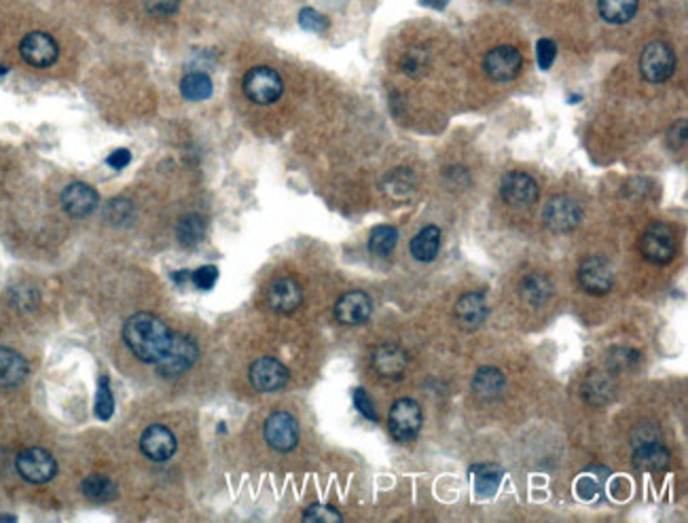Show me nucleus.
I'll return each instance as SVG.
<instances>
[{"label":"nucleus","mask_w":688,"mask_h":523,"mask_svg":"<svg viewBox=\"0 0 688 523\" xmlns=\"http://www.w3.org/2000/svg\"><path fill=\"white\" fill-rule=\"evenodd\" d=\"M543 221L553 234H570L583 221V208L576 199L568 196H557L544 206Z\"/></svg>","instance_id":"nucleus-9"},{"label":"nucleus","mask_w":688,"mask_h":523,"mask_svg":"<svg viewBox=\"0 0 688 523\" xmlns=\"http://www.w3.org/2000/svg\"><path fill=\"white\" fill-rule=\"evenodd\" d=\"M373 314V301L371 297L363 290H350L342 295L335 303V318L345 327H358L364 325Z\"/></svg>","instance_id":"nucleus-18"},{"label":"nucleus","mask_w":688,"mask_h":523,"mask_svg":"<svg viewBox=\"0 0 688 523\" xmlns=\"http://www.w3.org/2000/svg\"><path fill=\"white\" fill-rule=\"evenodd\" d=\"M62 208L68 216L73 218H85L98 208V191L87 183H70L66 189L62 191Z\"/></svg>","instance_id":"nucleus-19"},{"label":"nucleus","mask_w":688,"mask_h":523,"mask_svg":"<svg viewBox=\"0 0 688 523\" xmlns=\"http://www.w3.org/2000/svg\"><path fill=\"white\" fill-rule=\"evenodd\" d=\"M19 54L30 66L49 68L54 66L57 55H60V47H57L55 38L47 32H30L19 43Z\"/></svg>","instance_id":"nucleus-13"},{"label":"nucleus","mask_w":688,"mask_h":523,"mask_svg":"<svg viewBox=\"0 0 688 523\" xmlns=\"http://www.w3.org/2000/svg\"><path fill=\"white\" fill-rule=\"evenodd\" d=\"M500 193L513 208H530L538 199V183L525 172H509L500 183Z\"/></svg>","instance_id":"nucleus-16"},{"label":"nucleus","mask_w":688,"mask_h":523,"mask_svg":"<svg viewBox=\"0 0 688 523\" xmlns=\"http://www.w3.org/2000/svg\"><path fill=\"white\" fill-rule=\"evenodd\" d=\"M384 191L388 193L392 199H409L415 191V176L409 167H396L394 172H390L384 180Z\"/></svg>","instance_id":"nucleus-32"},{"label":"nucleus","mask_w":688,"mask_h":523,"mask_svg":"<svg viewBox=\"0 0 688 523\" xmlns=\"http://www.w3.org/2000/svg\"><path fill=\"white\" fill-rule=\"evenodd\" d=\"M265 303L275 314H293L304 303V290H301L299 282L293 280V277H278V280H274L267 287Z\"/></svg>","instance_id":"nucleus-15"},{"label":"nucleus","mask_w":688,"mask_h":523,"mask_svg":"<svg viewBox=\"0 0 688 523\" xmlns=\"http://www.w3.org/2000/svg\"><path fill=\"white\" fill-rule=\"evenodd\" d=\"M487 314H490V307H487L484 293H466L455 303V318L466 331H474V328L484 325Z\"/></svg>","instance_id":"nucleus-21"},{"label":"nucleus","mask_w":688,"mask_h":523,"mask_svg":"<svg viewBox=\"0 0 688 523\" xmlns=\"http://www.w3.org/2000/svg\"><path fill=\"white\" fill-rule=\"evenodd\" d=\"M583 398L593 407H603L614 398V384L610 376L595 371L584 379L583 384Z\"/></svg>","instance_id":"nucleus-28"},{"label":"nucleus","mask_w":688,"mask_h":523,"mask_svg":"<svg viewBox=\"0 0 688 523\" xmlns=\"http://www.w3.org/2000/svg\"><path fill=\"white\" fill-rule=\"evenodd\" d=\"M504 388H506V377L500 369H494V367H481V369L474 373L473 390L484 400H494V398L503 397Z\"/></svg>","instance_id":"nucleus-25"},{"label":"nucleus","mask_w":688,"mask_h":523,"mask_svg":"<svg viewBox=\"0 0 688 523\" xmlns=\"http://www.w3.org/2000/svg\"><path fill=\"white\" fill-rule=\"evenodd\" d=\"M199 358V347L193 337L183 333H172L168 350L164 352V357L157 360L155 367L162 377H180L186 371H191L195 367Z\"/></svg>","instance_id":"nucleus-2"},{"label":"nucleus","mask_w":688,"mask_h":523,"mask_svg":"<svg viewBox=\"0 0 688 523\" xmlns=\"http://www.w3.org/2000/svg\"><path fill=\"white\" fill-rule=\"evenodd\" d=\"M205 231H208V225H205V218L202 215H184L176 225L178 242L186 248L202 244Z\"/></svg>","instance_id":"nucleus-33"},{"label":"nucleus","mask_w":688,"mask_h":523,"mask_svg":"<svg viewBox=\"0 0 688 523\" xmlns=\"http://www.w3.org/2000/svg\"><path fill=\"white\" fill-rule=\"evenodd\" d=\"M422 407L414 398H398L392 405L390 416H388V428L390 435L401 443H409L420 435L422 430Z\"/></svg>","instance_id":"nucleus-6"},{"label":"nucleus","mask_w":688,"mask_h":523,"mask_svg":"<svg viewBox=\"0 0 688 523\" xmlns=\"http://www.w3.org/2000/svg\"><path fill=\"white\" fill-rule=\"evenodd\" d=\"M172 277H174V282H178V284H186V282H189V280H191V271H189V269L176 271V274H174Z\"/></svg>","instance_id":"nucleus-49"},{"label":"nucleus","mask_w":688,"mask_h":523,"mask_svg":"<svg viewBox=\"0 0 688 523\" xmlns=\"http://www.w3.org/2000/svg\"><path fill=\"white\" fill-rule=\"evenodd\" d=\"M640 0H597V9L603 22L621 25L632 22L635 13H638Z\"/></svg>","instance_id":"nucleus-30"},{"label":"nucleus","mask_w":688,"mask_h":523,"mask_svg":"<svg viewBox=\"0 0 688 523\" xmlns=\"http://www.w3.org/2000/svg\"><path fill=\"white\" fill-rule=\"evenodd\" d=\"M0 521H15V518H11V515H3V518H0Z\"/></svg>","instance_id":"nucleus-51"},{"label":"nucleus","mask_w":688,"mask_h":523,"mask_svg":"<svg viewBox=\"0 0 688 523\" xmlns=\"http://www.w3.org/2000/svg\"><path fill=\"white\" fill-rule=\"evenodd\" d=\"M401 68L404 75L420 79V76H424L430 70V54L424 47H411L409 51H404Z\"/></svg>","instance_id":"nucleus-35"},{"label":"nucleus","mask_w":688,"mask_h":523,"mask_svg":"<svg viewBox=\"0 0 688 523\" xmlns=\"http://www.w3.org/2000/svg\"><path fill=\"white\" fill-rule=\"evenodd\" d=\"M536 55H538V66L543 70H551L553 62L557 57V45L551 38H540L536 45Z\"/></svg>","instance_id":"nucleus-42"},{"label":"nucleus","mask_w":688,"mask_h":523,"mask_svg":"<svg viewBox=\"0 0 688 523\" xmlns=\"http://www.w3.org/2000/svg\"><path fill=\"white\" fill-rule=\"evenodd\" d=\"M132 216H134V204L125 197L111 199L105 208V218L111 225H125L132 221Z\"/></svg>","instance_id":"nucleus-37"},{"label":"nucleus","mask_w":688,"mask_h":523,"mask_svg":"<svg viewBox=\"0 0 688 523\" xmlns=\"http://www.w3.org/2000/svg\"><path fill=\"white\" fill-rule=\"evenodd\" d=\"M28 377V363L11 347H0V388H15Z\"/></svg>","instance_id":"nucleus-23"},{"label":"nucleus","mask_w":688,"mask_h":523,"mask_svg":"<svg viewBox=\"0 0 688 523\" xmlns=\"http://www.w3.org/2000/svg\"><path fill=\"white\" fill-rule=\"evenodd\" d=\"M398 244V231L392 225H377L369 236V250L375 256H388Z\"/></svg>","instance_id":"nucleus-34"},{"label":"nucleus","mask_w":688,"mask_h":523,"mask_svg":"<svg viewBox=\"0 0 688 523\" xmlns=\"http://www.w3.org/2000/svg\"><path fill=\"white\" fill-rule=\"evenodd\" d=\"M629 492H632V483H629L627 479H614L613 486H610V494L619 500L627 498Z\"/></svg>","instance_id":"nucleus-47"},{"label":"nucleus","mask_w":688,"mask_h":523,"mask_svg":"<svg viewBox=\"0 0 688 523\" xmlns=\"http://www.w3.org/2000/svg\"><path fill=\"white\" fill-rule=\"evenodd\" d=\"M132 161V153L127 148H115V151L106 157V164L113 167V170H124L125 166H130Z\"/></svg>","instance_id":"nucleus-45"},{"label":"nucleus","mask_w":688,"mask_h":523,"mask_svg":"<svg viewBox=\"0 0 688 523\" xmlns=\"http://www.w3.org/2000/svg\"><path fill=\"white\" fill-rule=\"evenodd\" d=\"M304 521L307 523H339L344 521V515L331 505H312L305 508Z\"/></svg>","instance_id":"nucleus-39"},{"label":"nucleus","mask_w":688,"mask_h":523,"mask_svg":"<svg viewBox=\"0 0 688 523\" xmlns=\"http://www.w3.org/2000/svg\"><path fill=\"white\" fill-rule=\"evenodd\" d=\"M265 441L272 449L282 451H293L299 443V422L293 413L288 411H275L265 419V428H263Z\"/></svg>","instance_id":"nucleus-10"},{"label":"nucleus","mask_w":688,"mask_h":523,"mask_svg":"<svg viewBox=\"0 0 688 523\" xmlns=\"http://www.w3.org/2000/svg\"><path fill=\"white\" fill-rule=\"evenodd\" d=\"M519 295L527 306L543 307L553 297V282L549 280V276L540 274V271H532V274H527L521 280Z\"/></svg>","instance_id":"nucleus-24"},{"label":"nucleus","mask_w":688,"mask_h":523,"mask_svg":"<svg viewBox=\"0 0 688 523\" xmlns=\"http://www.w3.org/2000/svg\"><path fill=\"white\" fill-rule=\"evenodd\" d=\"M354 407H356L360 416H364L371 422H377V411L375 405H373V398L366 394L364 388H356L354 390Z\"/></svg>","instance_id":"nucleus-44"},{"label":"nucleus","mask_w":688,"mask_h":523,"mask_svg":"<svg viewBox=\"0 0 688 523\" xmlns=\"http://www.w3.org/2000/svg\"><path fill=\"white\" fill-rule=\"evenodd\" d=\"M15 468L24 481L35 483V486L49 483L57 475L55 458L43 448L24 449L22 454L15 458Z\"/></svg>","instance_id":"nucleus-8"},{"label":"nucleus","mask_w":688,"mask_h":523,"mask_svg":"<svg viewBox=\"0 0 688 523\" xmlns=\"http://www.w3.org/2000/svg\"><path fill=\"white\" fill-rule=\"evenodd\" d=\"M172 331L168 325L151 312H138L130 316L124 325V341L140 363L155 365L168 350Z\"/></svg>","instance_id":"nucleus-1"},{"label":"nucleus","mask_w":688,"mask_h":523,"mask_svg":"<svg viewBox=\"0 0 688 523\" xmlns=\"http://www.w3.org/2000/svg\"><path fill=\"white\" fill-rule=\"evenodd\" d=\"M178 441L174 432L164 424H153L140 437V451L151 462H168L176 454Z\"/></svg>","instance_id":"nucleus-17"},{"label":"nucleus","mask_w":688,"mask_h":523,"mask_svg":"<svg viewBox=\"0 0 688 523\" xmlns=\"http://www.w3.org/2000/svg\"><path fill=\"white\" fill-rule=\"evenodd\" d=\"M610 481V470L606 467H595L584 468L574 481V494L584 502H597L606 492V483Z\"/></svg>","instance_id":"nucleus-22"},{"label":"nucleus","mask_w":688,"mask_h":523,"mask_svg":"<svg viewBox=\"0 0 688 523\" xmlns=\"http://www.w3.org/2000/svg\"><path fill=\"white\" fill-rule=\"evenodd\" d=\"M648 428H651V426H640L644 437H633V467L638 468L640 473L661 475L670 468L672 456L670 449L661 443L657 430H653V435H648Z\"/></svg>","instance_id":"nucleus-3"},{"label":"nucleus","mask_w":688,"mask_h":523,"mask_svg":"<svg viewBox=\"0 0 688 523\" xmlns=\"http://www.w3.org/2000/svg\"><path fill=\"white\" fill-rule=\"evenodd\" d=\"M94 413H95V416H98V419H102V422H106V419L113 417V413H115V397H113V388H111V379H108V377H100L98 379V390H95Z\"/></svg>","instance_id":"nucleus-36"},{"label":"nucleus","mask_w":688,"mask_h":523,"mask_svg":"<svg viewBox=\"0 0 688 523\" xmlns=\"http://www.w3.org/2000/svg\"><path fill=\"white\" fill-rule=\"evenodd\" d=\"M81 492L89 502L105 505V502H111L117 498V483H115L111 477L89 475L81 483Z\"/></svg>","instance_id":"nucleus-29"},{"label":"nucleus","mask_w":688,"mask_h":523,"mask_svg":"<svg viewBox=\"0 0 688 523\" xmlns=\"http://www.w3.org/2000/svg\"><path fill=\"white\" fill-rule=\"evenodd\" d=\"M439 250H441V229L434 227V225L424 227L420 234L411 240V255H414V259L420 263L434 261L436 255H439Z\"/></svg>","instance_id":"nucleus-27"},{"label":"nucleus","mask_w":688,"mask_h":523,"mask_svg":"<svg viewBox=\"0 0 688 523\" xmlns=\"http://www.w3.org/2000/svg\"><path fill=\"white\" fill-rule=\"evenodd\" d=\"M667 142H670V145L673 148L684 146V142H686V119H680V124H676V126L672 127L670 136H667Z\"/></svg>","instance_id":"nucleus-46"},{"label":"nucleus","mask_w":688,"mask_h":523,"mask_svg":"<svg viewBox=\"0 0 688 523\" xmlns=\"http://www.w3.org/2000/svg\"><path fill=\"white\" fill-rule=\"evenodd\" d=\"M244 94L250 102L259 106L274 105L280 100V96L284 94V81L282 76L269 66H254L244 75L242 81Z\"/></svg>","instance_id":"nucleus-4"},{"label":"nucleus","mask_w":688,"mask_h":523,"mask_svg":"<svg viewBox=\"0 0 688 523\" xmlns=\"http://www.w3.org/2000/svg\"><path fill=\"white\" fill-rule=\"evenodd\" d=\"M640 253L653 265L672 263L676 256V236H673L670 225L661 221L648 225V229L642 234Z\"/></svg>","instance_id":"nucleus-5"},{"label":"nucleus","mask_w":688,"mask_h":523,"mask_svg":"<svg viewBox=\"0 0 688 523\" xmlns=\"http://www.w3.org/2000/svg\"><path fill=\"white\" fill-rule=\"evenodd\" d=\"M6 73H9V70H6V66H3V64H0V79H3V76H5Z\"/></svg>","instance_id":"nucleus-50"},{"label":"nucleus","mask_w":688,"mask_h":523,"mask_svg":"<svg viewBox=\"0 0 688 523\" xmlns=\"http://www.w3.org/2000/svg\"><path fill=\"white\" fill-rule=\"evenodd\" d=\"M373 367H375L377 376L385 379H398L407 371L409 357L401 346L396 344H384L375 347L373 352Z\"/></svg>","instance_id":"nucleus-20"},{"label":"nucleus","mask_w":688,"mask_h":523,"mask_svg":"<svg viewBox=\"0 0 688 523\" xmlns=\"http://www.w3.org/2000/svg\"><path fill=\"white\" fill-rule=\"evenodd\" d=\"M212 92H214L212 79L205 73H202V70H193V73H186L183 79H180V94H183L186 100L204 102L210 98Z\"/></svg>","instance_id":"nucleus-31"},{"label":"nucleus","mask_w":688,"mask_h":523,"mask_svg":"<svg viewBox=\"0 0 688 523\" xmlns=\"http://www.w3.org/2000/svg\"><path fill=\"white\" fill-rule=\"evenodd\" d=\"M484 68L487 76L494 81H498V83L513 81L515 76H519L521 68H523V55H521V51L515 47L500 45V47H494L487 51L484 57Z\"/></svg>","instance_id":"nucleus-11"},{"label":"nucleus","mask_w":688,"mask_h":523,"mask_svg":"<svg viewBox=\"0 0 688 523\" xmlns=\"http://www.w3.org/2000/svg\"><path fill=\"white\" fill-rule=\"evenodd\" d=\"M218 280V269L214 265H204L195 271H191V282L195 284L199 290H210Z\"/></svg>","instance_id":"nucleus-41"},{"label":"nucleus","mask_w":688,"mask_h":523,"mask_svg":"<svg viewBox=\"0 0 688 523\" xmlns=\"http://www.w3.org/2000/svg\"><path fill=\"white\" fill-rule=\"evenodd\" d=\"M143 5L155 17H170L180 9V0H143Z\"/></svg>","instance_id":"nucleus-43"},{"label":"nucleus","mask_w":688,"mask_h":523,"mask_svg":"<svg viewBox=\"0 0 688 523\" xmlns=\"http://www.w3.org/2000/svg\"><path fill=\"white\" fill-rule=\"evenodd\" d=\"M640 73L648 83H665L676 73V54L667 43H648L640 57Z\"/></svg>","instance_id":"nucleus-7"},{"label":"nucleus","mask_w":688,"mask_h":523,"mask_svg":"<svg viewBox=\"0 0 688 523\" xmlns=\"http://www.w3.org/2000/svg\"><path fill=\"white\" fill-rule=\"evenodd\" d=\"M299 25L307 32H326L329 30V19L320 11L312 9V6H305L299 13Z\"/></svg>","instance_id":"nucleus-40"},{"label":"nucleus","mask_w":688,"mask_h":523,"mask_svg":"<svg viewBox=\"0 0 688 523\" xmlns=\"http://www.w3.org/2000/svg\"><path fill=\"white\" fill-rule=\"evenodd\" d=\"M640 360V352L632 350V347H614L608 354V367L613 371H625Z\"/></svg>","instance_id":"nucleus-38"},{"label":"nucleus","mask_w":688,"mask_h":523,"mask_svg":"<svg viewBox=\"0 0 688 523\" xmlns=\"http://www.w3.org/2000/svg\"><path fill=\"white\" fill-rule=\"evenodd\" d=\"M578 284L589 295H608L614 284L613 267H610V263L603 256L591 255L587 259H583L581 267H578Z\"/></svg>","instance_id":"nucleus-12"},{"label":"nucleus","mask_w":688,"mask_h":523,"mask_svg":"<svg viewBox=\"0 0 688 523\" xmlns=\"http://www.w3.org/2000/svg\"><path fill=\"white\" fill-rule=\"evenodd\" d=\"M473 473V486L481 498H492L498 492L500 483H503L504 470L498 464H474L471 468Z\"/></svg>","instance_id":"nucleus-26"},{"label":"nucleus","mask_w":688,"mask_h":523,"mask_svg":"<svg viewBox=\"0 0 688 523\" xmlns=\"http://www.w3.org/2000/svg\"><path fill=\"white\" fill-rule=\"evenodd\" d=\"M248 377H250V384L254 386V390L278 392L288 384V377H291V373H288L286 367L282 365L278 358L263 357V358L254 360V363L250 365Z\"/></svg>","instance_id":"nucleus-14"},{"label":"nucleus","mask_w":688,"mask_h":523,"mask_svg":"<svg viewBox=\"0 0 688 523\" xmlns=\"http://www.w3.org/2000/svg\"><path fill=\"white\" fill-rule=\"evenodd\" d=\"M420 3H422L424 6H430V9H436V11H441V9H445V6H447L449 0H420Z\"/></svg>","instance_id":"nucleus-48"}]
</instances>
